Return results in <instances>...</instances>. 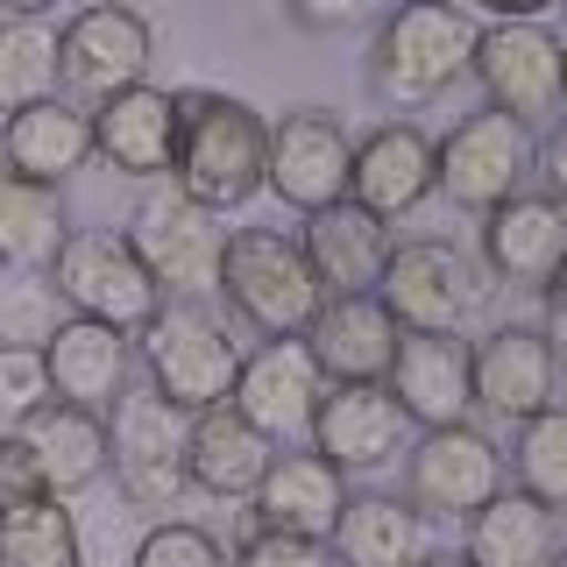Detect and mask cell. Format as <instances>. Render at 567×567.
<instances>
[{
  "mask_svg": "<svg viewBox=\"0 0 567 567\" xmlns=\"http://www.w3.org/2000/svg\"><path fill=\"white\" fill-rule=\"evenodd\" d=\"M177 106V156H171V192L192 199L199 213H235L262 192V114L235 93H213V85H185L171 93Z\"/></svg>",
  "mask_w": 567,
  "mask_h": 567,
  "instance_id": "6da1fadb",
  "label": "cell"
},
{
  "mask_svg": "<svg viewBox=\"0 0 567 567\" xmlns=\"http://www.w3.org/2000/svg\"><path fill=\"white\" fill-rule=\"evenodd\" d=\"M213 298H227V312L248 333H262V341H306L312 312L327 306L306 256H298V241L277 235V227H235L227 235Z\"/></svg>",
  "mask_w": 567,
  "mask_h": 567,
  "instance_id": "7a4b0ae2",
  "label": "cell"
},
{
  "mask_svg": "<svg viewBox=\"0 0 567 567\" xmlns=\"http://www.w3.org/2000/svg\"><path fill=\"white\" fill-rule=\"evenodd\" d=\"M142 369H150V390L171 404V412L199 419L213 404H227L241 369V341L213 306H164L142 327Z\"/></svg>",
  "mask_w": 567,
  "mask_h": 567,
  "instance_id": "3957f363",
  "label": "cell"
},
{
  "mask_svg": "<svg viewBox=\"0 0 567 567\" xmlns=\"http://www.w3.org/2000/svg\"><path fill=\"white\" fill-rule=\"evenodd\" d=\"M475 22L440 0H412V8L383 14L377 43H369V93L390 106H425L468 71Z\"/></svg>",
  "mask_w": 567,
  "mask_h": 567,
  "instance_id": "277c9868",
  "label": "cell"
},
{
  "mask_svg": "<svg viewBox=\"0 0 567 567\" xmlns=\"http://www.w3.org/2000/svg\"><path fill=\"white\" fill-rule=\"evenodd\" d=\"M560 35L546 22H483L468 43V79L483 85L489 114L518 121L525 135L560 128Z\"/></svg>",
  "mask_w": 567,
  "mask_h": 567,
  "instance_id": "5b68a950",
  "label": "cell"
},
{
  "mask_svg": "<svg viewBox=\"0 0 567 567\" xmlns=\"http://www.w3.org/2000/svg\"><path fill=\"white\" fill-rule=\"evenodd\" d=\"M50 298H64L71 319H93V327L114 333H142L156 312H164V291L150 284V270L135 262V248L114 235V227H79L64 235L58 262H50Z\"/></svg>",
  "mask_w": 567,
  "mask_h": 567,
  "instance_id": "8992f818",
  "label": "cell"
},
{
  "mask_svg": "<svg viewBox=\"0 0 567 567\" xmlns=\"http://www.w3.org/2000/svg\"><path fill=\"white\" fill-rule=\"evenodd\" d=\"M483 270H475L468 248L454 241H390L383 256V277H377V298L383 312L398 319V333H461L468 327V312L483 306Z\"/></svg>",
  "mask_w": 567,
  "mask_h": 567,
  "instance_id": "52a82bcc",
  "label": "cell"
},
{
  "mask_svg": "<svg viewBox=\"0 0 567 567\" xmlns=\"http://www.w3.org/2000/svg\"><path fill=\"white\" fill-rule=\"evenodd\" d=\"M135 262L150 270L156 291L185 298V306H206L213 284H220V248H227V227L199 213L192 199H177V192H142V206L128 213V235Z\"/></svg>",
  "mask_w": 567,
  "mask_h": 567,
  "instance_id": "ba28073f",
  "label": "cell"
},
{
  "mask_svg": "<svg viewBox=\"0 0 567 567\" xmlns=\"http://www.w3.org/2000/svg\"><path fill=\"white\" fill-rule=\"evenodd\" d=\"M532 156H539V135H525L518 121L504 114H461L447 135L433 142V192H447L461 213H496L504 199H518Z\"/></svg>",
  "mask_w": 567,
  "mask_h": 567,
  "instance_id": "9c48e42d",
  "label": "cell"
},
{
  "mask_svg": "<svg viewBox=\"0 0 567 567\" xmlns=\"http://www.w3.org/2000/svg\"><path fill=\"white\" fill-rule=\"evenodd\" d=\"M106 461L135 511H177L185 504V412H171L156 390H121Z\"/></svg>",
  "mask_w": 567,
  "mask_h": 567,
  "instance_id": "30bf717a",
  "label": "cell"
},
{
  "mask_svg": "<svg viewBox=\"0 0 567 567\" xmlns=\"http://www.w3.org/2000/svg\"><path fill=\"white\" fill-rule=\"evenodd\" d=\"M150 71V22L135 8H79L58 22V100L93 114Z\"/></svg>",
  "mask_w": 567,
  "mask_h": 567,
  "instance_id": "8fae6325",
  "label": "cell"
},
{
  "mask_svg": "<svg viewBox=\"0 0 567 567\" xmlns=\"http://www.w3.org/2000/svg\"><path fill=\"white\" fill-rule=\"evenodd\" d=\"M348 128L327 106H291L262 142V192H277L291 213H327L348 199Z\"/></svg>",
  "mask_w": 567,
  "mask_h": 567,
  "instance_id": "7c38bea8",
  "label": "cell"
},
{
  "mask_svg": "<svg viewBox=\"0 0 567 567\" xmlns=\"http://www.w3.org/2000/svg\"><path fill=\"white\" fill-rule=\"evenodd\" d=\"M496 489H504V454L475 425L419 433V447L404 454V504L419 518H475Z\"/></svg>",
  "mask_w": 567,
  "mask_h": 567,
  "instance_id": "4fadbf2b",
  "label": "cell"
},
{
  "mask_svg": "<svg viewBox=\"0 0 567 567\" xmlns=\"http://www.w3.org/2000/svg\"><path fill=\"white\" fill-rule=\"evenodd\" d=\"M390 404H398L404 425H468L475 412V369H468V341L461 333H398V354H390Z\"/></svg>",
  "mask_w": 567,
  "mask_h": 567,
  "instance_id": "5bb4252c",
  "label": "cell"
},
{
  "mask_svg": "<svg viewBox=\"0 0 567 567\" xmlns=\"http://www.w3.org/2000/svg\"><path fill=\"white\" fill-rule=\"evenodd\" d=\"M433 199V135L419 121H377L348 150V206H362L369 220H404Z\"/></svg>",
  "mask_w": 567,
  "mask_h": 567,
  "instance_id": "9a60e30c",
  "label": "cell"
},
{
  "mask_svg": "<svg viewBox=\"0 0 567 567\" xmlns=\"http://www.w3.org/2000/svg\"><path fill=\"white\" fill-rule=\"evenodd\" d=\"M468 369H475V404L511 425L554 412V383H560V362H554V341L525 319H504L489 327L483 341L468 348Z\"/></svg>",
  "mask_w": 567,
  "mask_h": 567,
  "instance_id": "2e32d148",
  "label": "cell"
},
{
  "mask_svg": "<svg viewBox=\"0 0 567 567\" xmlns=\"http://www.w3.org/2000/svg\"><path fill=\"white\" fill-rule=\"evenodd\" d=\"M560 256H567V213L546 192H518L496 213H483V262L475 270L511 284V291H554L560 284Z\"/></svg>",
  "mask_w": 567,
  "mask_h": 567,
  "instance_id": "e0dca14e",
  "label": "cell"
},
{
  "mask_svg": "<svg viewBox=\"0 0 567 567\" xmlns=\"http://www.w3.org/2000/svg\"><path fill=\"white\" fill-rule=\"evenodd\" d=\"M312 454L341 475H369V468H390L404 447V419L390 404L383 383H327L312 404Z\"/></svg>",
  "mask_w": 567,
  "mask_h": 567,
  "instance_id": "ac0fdd59",
  "label": "cell"
},
{
  "mask_svg": "<svg viewBox=\"0 0 567 567\" xmlns=\"http://www.w3.org/2000/svg\"><path fill=\"white\" fill-rule=\"evenodd\" d=\"M319 390H327V383H319V369H312L306 341H262L256 354H241L227 404H235V412L277 447V440H298V433L312 425Z\"/></svg>",
  "mask_w": 567,
  "mask_h": 567,
  "instance_id": "d6986e66",
  "label": "cell"
},
{
  "mask_svg": "<svg viewBox=\"0 0 567 567\" xmlns=\"http://www.w3.org/2000/svg\"><path fill=\"white\" fill-rule=\"evenodd\" d=\"M93 156L106 171L135 177V185H156V177H171V156H177V106L164 85H128V93L100 100L93 114Z\"/></svg>",
  "mask_w": 567,
  "mask_h": 567,
  "instance_id": "ffe728a7",
  "label": "cell"
},
{
  "mask_svg": "<svg viewBox=\"0 0 567 567\" xmlns=\"http://www.w3.org/2000/svg\"><path fill=\"white\" fill-rule=\"evenodd\" d=\"M306 354H312L319 383H383L390 354H398V319L383 312L377 291L327 298L306 327Z\"/></svg>",
  "mask_w": 567,
  "mask_h": 567,
  "instance_id": "44dd1931",
  "label": "cell"
},
{
  "mask_svg": "<svg viewBox=\"0 0 567 567\" xmlns=\"http://www.w3.org/2000/svg\"><path fill=\"white\" fill-rule=\"evenodd\" d=\"M43 354V383L58 404H79V412H114V398L128 390V333L93 327V319H58Z\"/></svg>",
  "mask_w": 567,
  "mask_h": 567,
  "instance_id": "7402d4cb",
  "label": "cell"
},
{
  "mask_svg": "<svg viewBox=\"0 0 567 567\" xmlns=\"http://www.w3.org/2000/svg\"><path fill=\"white\" fill-rule=\"evenodd\" d=\"M348 504V475L327 468L319 454H270L256 496H248V525L256 532H298V539H333V518Z\"/></svg>",
  "mask_w": 567,
  "mask_h": 567,
  "instance_id": "603a6c76",
  "label": "cell"
},
{
  "mask_svg": "<svg viewBox=\"0 0 567 567\" xmlns=\"http://www.w3.org/2000/svg\"><path fill=\"white\" fill-rule=\"evenodd\" d=\"M291 241H298V256H306L319 298H362V291H377L383 256H390V227L369 220V213L348 206V199L327 206V213H312Z\"/></svg>",
  "mask_w": 567,
  "mask_h": 567,
  "instance_id": "cb8c5ba5",
  "label": "cell"
},
{
  "mask_svg": "<svg viewBox=\"0 0 567 567\" xmlns=\"http://www.w3.org/2000/svg\"><path fill=\"white\" fill-rule=\"evenodd\" d=\"M270 440L248 425L235 404H213V412L185 419V489L220 496V504H248L270 468Z\"/></svg>",
  "mask_w": 567,
  "mask_h": 567,
  "instance_id": "d4e9b609",
  "label": "cell"
},
{
  "mask_svg": "<svg viewBox=\"0 0 567 567\" xmlns=\"http://www.w3.org/2000/svg\"><path fill=\"white\" fill-rule=\"evenodd\" d=\"M14 440H22V454L35 461V483L43 496H79L93 489L106 475V419L100 412H79V404H35V412L14 425Z\"/></svg>",
  "mask_w": 567,
  "mask_h": 567,
  "instance_id": "484cf974",
  "label": "cell"
},
{
  "mask_svg": "<svg viewBox=\"0 0 567 567\" xmlns=\"http://www.w3.org/2000/svg\"><path fill=\"white\" fill-rule=\"evenodd\" d=\"M0 156H8V177L64 192V177H79L93 164V121L71 100L22 106V114H8V128H0Z\"/></svg>",
  "mask_w": 567,
  "mask_h": 567,
  "instance_id": "4316f807",
  "label": "cell"
},
{
  "mask_svg": "<svg viewBox=\"0 0 567 567\" xmlns=\"http://www.w3.org/2000/svg\"><path fill=\"white\" fill-rule=\"evenodd\" d=\"M327 546H333V560H348V567H412L425 554V518L390 489H362V496L341 504Z\"/></svg>",
  "mask_w": 567,
  "mask_h": 567,
  "instance_id": "83f0119b",
  "label": "cell"
},
{
  "mask_svg": "<svg viewBox=\"0 0 567 567\" xmlns=\"http://www.w3.org/2000/svg\"><path fill=\"white\" fill-rule=\"evenodd\" d=\"M560 546V518L539 511L518 489H496L483 511L468 518V539H461V560L468 567H554Z\"/></svg>",
  "mask_w": 567,
  "mask_h": 567,
  "instance_id": "f1b7e54d",
  "label": "cell"
},
{
  "mask_svg": "<svg viewBox=\"0 0 567 567\" xmlns=\"http://www.w3.org/2000/svg\"><path fill=\"white\" fill-rule=\"evenodd\" d=\"M71 235L64 220V192H43V185H22V177L0 171V270L14 277H35L58 262V248Z\"/></svg>",
  "mask_w": 567,
  "mask_h": 567,
  "instance_id": "f546056e",
  "label": "cell"
},
{
  "mask_svg": "<svg viewBox=\"0 0 567 567\" xmlns=\"http://www.w3.org/2000/svg\"><path fill=\"white\" fill-rule=\"evenodd\" d=\"M58 100V22L43 8L0 14V114Z\"/></svg>",
  "mask_w": 567,
  "mask_h": 567,
  "instance_id": "4dcf8cb0",
  "label": "cell"
},
{
  "mask_svg": "<svg viewBox=\"0 0 567 567\" xmlns=\"http://www.w3.org/2000/svg\"><path fill=\"white\" fill-rule=\"evenodd\" d=\"M0 567H79V525L58 496L0 511Z\"/></svg>",
  "mask_w": 567,
  "mask_h": 567,
  "instance_id": "1f68e13d",
  "label": "cell"
},
{
  "mask_svg": "<svg viewBox=\"0 0 567 567\" xmlns=\"http://www.w3.org/2000/svg\"><path fill=\"white\" fill-rule=\"evenodd\" d=\"M511 483L539 511H554V518L567 511V412L560 404L518 425V440H511Z\"/></svg>",
  "mask_w": 567,
  "mask_h": 567,
  "instance_id": "d6a6232c",
  "label": "cell"
},
{
  "mask_svg": "<svg viewBox=\"0 0 567 567\" xmlns=\"http://www.w3.org/2000/svg\"><path fill=\"white\" fill-rule=\"evenodd\" d=\"M128 567H227V546L192 518H164V525H150L135 539Z\"/></svg>",
  "mask_w": 567,
  "mask_h": 567,
  "instance_id": "836d02e7",
  "label": "cell"
},
{
  "mask_svg": "<svg viewBox=\"0 0 567 567\" xmlns=\"http://www.w3.org/2000/svg\"><path fill=\"white\" fill-rule=\"evenodd\" d=\"M35 404H50V383H43V354L35 348H8L0 341V433H14Z\"/></svg>",
  "mask_w": 567,
  "mask_h": 567,
  "instance_id": "e575fe53",
  "label": "cell"
},
{
  "mask_svg": "<svg viewBox=\"0 0 567 567\" xmlns=\"http://www.w3.org/2000/svg\"><path fill=\"white\" fill-rule=\"evenodd\" d=\"M227 567H341V560H333L327 539H298V532H256L248 525Z\"/></svg>",
  "mask_w": 567,
  "mask_h": 567,
  "instance_id": "d590c367",
  "label": "cell"
},
{
  "mask_svg": "<svg viewBox=\"0 0 567 567\" xmlns=\"http://www.w3.org/2000/svg\"><path fill=\"white\" fill-rule=\"evenodd\" d=\"M354 14H362V8H354V0H341V8H291V22H298V29H348Z\"/></svg>",
  "mask_w": 567,
  "mask_h": 567,
  "instance_id": "8d00e7d4",
  "label": "cell"
},
{
  "mask_svg": "<svg viewBox=\"0 0 567 567\" xmlns=\"http://www.w3.org/2000/svg\"><path fill=\"white\" fill-rule=\"evenodd\" d=\"M412 567H468V560H461V554H419Z\"/></svg>",
  "mask_w": 567,
  "mask_h": 567,
  "instance_id": "74e56055",
  "label": "cell"
}]
</instances>
